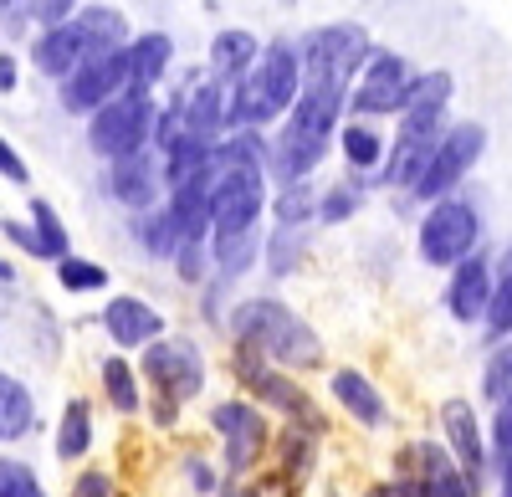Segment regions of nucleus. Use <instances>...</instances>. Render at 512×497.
<instances>
[{
  "label": "nucleus",
  "mask_w": 512,
  "mask_h": 497,
  "mask_svg": "<svg viewBox=\"0 0 512 497\" xmlns=\"http://www.w3.org/2000/svg\"><path fill=\"white\" fill-rule=\"evenodd\" d=\"M226 380L236 385V395H246L256 410H267L277 426H297L318 441L333 436V410L308 390V380L287 375V369H272L262 354H251L241 344H226Z\"/></svg>",
  "instance_id": "obj_1"
},
{
  "label": "nucleus",
  "mask_w": 512,
  "mask_h": 497,
  "mask_svg": "<svg viewBox=\"0 0 512 497\" xmlns=\"http://www.w3.org/2000/svg\"><path fill=\"white\" fill-rule=\"evenodd\" d=\"M205 436L216 441V462H221V477L226 482H251L262 472L267 451H272V436H277V421L267 410H256L246 395H216L205 405Z\"/></svg>",
  "instance_id": "obj_2"
},
{
  "label": "nucleus",
  "mask_w": 512,
  "mask_h": 497,
  "mask_svg": "<svg viewBox=\"0 0 512 497\" xmlns=\"http://www.w3.org/2000/svg\"><path fill=\"white\" fill-rule=\"evenodd\" d=\"M487 236V216L472 195H446V200H431L420 205L415 216V262L431 267V272H451L456 262H466L482 246Z\"/></svg>",
  "instance_id": "obj_3"
},
{
  "label": "nucleus",
  "mask_w": 512,
  "mask_h": 497,
  "mask_svg": "<svg viewBox=\"0 0 512 497\" xmlns=\"http://www.w3.org/2000/svg\"><path fill=\"white\" fill-rule=\"evenodd\" d=\"M139 364V380H144V395H159V400H175V405H195L205 400L210 390V349L185 334V328H169L164 339H154L144 354H134Z\"/></svg>",
  "instance_id": "obj_4"
},
{
  "label": "nucleus",
  "mask_w": 512,
  "mask_h": 497,
  "mask_svg": "<svg viewBox=\"0 0 512 497\" xmlns=\"http://www.w3.org/2000/svg\"><path fill=\"white\" fill-rule=\"evenodd\" d=\"M292 41L297 62H303V82H333V88H354V77L374 57V36L359 21H323Z\"/></svg>",
  "instance_id": "obj_5"
},
{
  "label": "nucleus",
  "mask_w": 512,
  "mask_h": 497,
  "mask_svg": "<svg viewBox=\"0 0 512 497\" xmlns=\"http://www.w3.org/2000/svg\"><path fill=\"white\" fill-rule=\"evenodd\" d=\"M384 477H390L405 497H487V487H482L477 477H466L436 436H410V441H400Z\"/></svg>",
  "instance_id": "obj_6"
},
{
  "label": "nucleus",
  "mask_w": 512,
  "mask_h": 497,
  "mask_svg": "<svg viewBox=\"0 0 512 497\" xmlns=\"http://www.w3.org/2000/svg\"><path fill=\"white\" fill-rule=\"evenodd\" d=\"M482 154H487V123H477V118H451L446 134H441V144L431 149V159H425L420 180L405 190V200L420 211V205H431V200L456 195V190L466 185V175L482 164Z\"/></svg>",
  "instance_id": "obj_7"
},
{
  "label": "nucleus",
  "mask_w": 512,
  "mask_h": 497,
  "mask_svg": "<svg viewBox=\"0 0 512 497\" xmlns=\"http://www.w3.org/2000/svg\"><path fill=\"white\" fill-rule=\"evenodd\" d=\"M154 118H159V93H134L123 88L118 98H108L98 113H88V149L113 164V159H128V154H144L149 139H154Z\"/></svg>",
  "instance_id": "obj_8"
},
{
  "label": "nucleus",
  "mask_w": 512,
  "mask_h": 497,
  "mask_svg": "<svg viewBox=\"0 0 512 497\" xmlns=\"http://www.w3.org/2000/svg\"><path fill=\"white\" fill-rule=\"evenodd\" d=\"M267 200L272 180L267 170H210V236H246L267 231Z\"/></svg>",
  "instance_id": "obj_9"
},
{
  "label": "nucleus",
  "mask_w": 512,
  "mask_h": 497,
  "mask_svg": "<svg viewBox=\"0 0 512 497\" xmlns=\"http://www.w3.org/2000/svg\"><path fill=\"white\" fill-rule=\"evenodd\" d=\"M323 446L328 441L297 431V426H277L262 472L251 477L256 492H262V497H308L318 472H323Z\"/></svg>",
  "instance_id": "obj_10"
},
{
  "label": "nucleus",
  "mask_w": 512,
  "mask_h": 497,
  "mask_svg": "<svg viewBox=\"0 0 512 497\" xmlns=\"http://www.w3.org/2000/svg\"><path fill=\"white\" fill-rule=\"evenodd\" d=\"M323 390H328V410H338L354 431H364V436L395 431V405L364 364H328Z\"/></svg>",
  "instance_id": "obj_11"
},
{
  "label": "nucleus",
  "mask_w": 512,
  "mask_h": 497,
  "mask_svg": "<svg viewBox=\"0 0 512 497\" xmlns=\"http://www.w3.org/2000/svg\"><path fill=\"white\" fill-rule=\"evenodd\" d=\"M415 72H420V67H410L400 52L374 47V57L364 62V72L354 77V88H349V118H374V123L400 118Z\"/></svg>",
  "instance_id": "obj_12"
},
{
  "label": "nucleus",
  "mask_w": 512,
  "mask_h": 497,
  "mask_svg": "<svg viewBox=\"0 0 512 497\" xmlns=\"http://www.w3.org/2000/svg\"><path fill=\"white\" fill-rule=\"evenodd\" d=\"M436 441L451 451V462L466 472V477H477L487 487L492 477V451H487V416L477 410L472 395H446L436 405Z\"/></svg>",
  "instance_id": "obj_13"
},
{
  "label": "nucleus",
  "mask_w": 512,
  "mask_h": 497,
  "mask_svg": "<svg viewBox=\"0 0 512 497\" xmlns=\"http://www.w3.org/2000/svg\"><path fill=\"white\" fill-rule=\"evenodd\" d=\"M98 328L113 354H144L154 339L169 334V313L159 303H149L144 293H108L103 308H98Z\"/></svg>",
  "instance_id": "obj_14"
},
{
  "label": "nucleus",
  "mask_w": 512,
  "mask_h": 497,
  "mask_svg": "<svg viewBox=\"0 0 512 497\" xmlns=\"http://www.w3.org/2000/svg\"><path fill=\"white\" fill-rule=\"evenodd\" d=\"M492 257L487 246H477L466 262H456L446 272V287H441V308L456 328H482L487 318V303H492Z\"/></svg>",
  "instance_id": "obj_15"
},
{
  "label": "nucleus",
  "mask_w": 512,
  "mask_h": 497,
  "mask_svg": "<svg viewBox=\"0 0 512 497\" xmlns=\"http://www.w3.org/2000/svg\"><path fill=\"white\" fill-rule=\"evenodd\" d=\"M118 93H123V47L88 57L77 72H67V77L57 82V103H62V113H72V118L98 113V108H103L108 98H118Z\"/></svg>",
  "instance_id": "obj_16"
},
{
  "label": "nucleus",
  "mask_w": 512,
  "mask_h": 497,
  "mask_svg": "<svg viewBox=\"0 0 512 497\" xmlns=\"http://www.w3.org/2000/svg\"><path fill=\"white\" fill-rule=\"evenodd\" d=\"M103 190H108V200L118 205L123 216H144V211H154V205H164V170H159V154L144 149V154L113 159L108 175H103Z\"/></svg>",
  "instance_id": "obj_17"
},
{
  "label": "nucleus",
  "mask_w": 512,
  "mask_h": 497,
  "mask_svg": "<svg viewBox=\"0 0 512 497\" xmlns=\"http://www.w3.org/2000/svg\"><path fill=\"white\" fill-rule=\"evenodd\" d=\"M26 57H31V67H36L41 77L62 82L67 72H77L88 57H98V47H93V36L82 31V21L72 16V21H62V26L31 31V41H26Z\"/></svg>",
  "instance_id": "obj_18"
},
{
  "label": "nucleus",
  "mask_w": 512,
  "mask_h": 497,
  "mask_svg": "<svg viewBox=\"0 0 512 497\" xmlns=\"http://www.w3.org/2000/svg\"><path fill=\"white\" fill-rule=\"evenodd\" d=\"M98 405L93 395H67L57 410V426H52V457L62 467H82V462H98Z\"/></svg>",
  "instance_id": "obj_19"
},
{
  "label": "nucleus",
  "mask_w": 512,
  "mask_h": 497,
  "mask_svg": "<svg viewBox=\"0 0 512 497\" xmlns=\"http://www.w3.org/2000/svg\"><path fill=\"white\" fill-rule=\"evenodd\" d=\"M41 436V395L21 369L0 364V451H16Z\"/></svg>",
  "instance_id": "obj_20"
},
{
  "label": "nucleus",
  "mask_w": 512,
  "mask_h": 497,
  "mask_svg": "<svg viewBox=\"0 0 512 497\" xmlns=\"http://www.w3.org/2000/svg\"><path fill=\"white\" fill-rule=\"evenodd\" d=\"M93 380H98V400L108 405V416L118 421H139L144 416V380H139V364L128 354H98L93 359Z\"/></svg>",
  "instance_id": "obj_21"
},
{
  "label": "nucleus",
  "mask_w": 512,
  "mask_h": 497,
  "mask_svg": "<svg viewBox=\"0 0 512 497\" xmlns=\"http://www.w3.org/2000/svg\"><path fill=\"white\" fill-rule=\"evenodd\" d=\"M175 36L169 31H134L123 47V88L134 93H159V82L175 67Z\"/></svg>",
  "instance_id": "obj_22"
},
{
  "label": "nucleus",
  "mask_w": 512,
  "mask_h": 497,
  "mask_svg": "<svg viewBox=\"0 0 512 497\" xmlns=\"http://www.w3.org/2000/svg\"><path fill=\"white\" fill-rule=\"evenodd\" d=\"M256 57H262V36L246 31V26H221L210 36V52H205L200 72L216 82V88H236V82L256 67Z\"/></svg>",
  "instance_id": "obj_23"
},
{
  "label": "nucleus",
  "mask_w": 512,
  "mask_h": 497,
  "mask_svg": "<svg viewBox=\"0 0 512 497\" xmlns=\"http://www.w3.org/2000/svg\"><path fill=\"white\" fill-rule=\"evenodd\" d=\"M333 149L349 164V175L369 180L384 164V154H390V134H384V123H374V118H344L338 134H333Z\"/></svg>",
  "instance_id": "obj_24"
},
{
  "label": "nucleus",
  "mask_w": 512,
  "mask_h": 497,
  "mask_svg": "<svg viewBox=\"0 0 512 497\" xmlns=\"http://www.w3.org/2000/svg\"><path fill=\"white\" fill-rule=\"evenodd\" d=\"M313 257V231L292 226H267L262 231V277L267 282H292Z\"/></svg>",
  "instance_id": "obj_25"
},
{
  "label": "nucleus",
  "mask_w": 512,
  "mask_h": 497,
  "mask_svg": "<svg viewBox=\"0 0 512 497\" xmlns=\"http://www.w3.org/2000/svg\"><path fill=\"white\" fill-rule=\"evenodd\" d=\"M369 180L364 175H338L318 190V221L313 226H349L354 216H364V205H369Z\"/></svg>",
  "instance_id": "obj_26"
},
{
  "label": "nucleus",
  "mask_w": 512,
  "mask_h": 497,
  "mask_svg": "<svg viewBox=\"0 0 512 497\" xmlns=\"http://www.w3.org/2000/svg\"><path fill=\"white\" fill-rule=\"evenodd\" d=\"M512 339V241L492 257V303H487V318H482V344H502Z\"/></svg>",
  "instance_id": "obj_27"
},
{
  "label": "nucleus",
  "mask_w": 512,
  "mask_h": 497,
  "mask_svg": "<svg viewBox=\"0 0 512 497\" xmlns=\"http://www.w3.org/2000/svg\"><path fill=\"white\" fill-rule=\"evenodd\" d=\"M128 241L139 246L144 262H159V267H169L175 252H180V236H175V226H169L164 205H154V211H144V216H128Z\"/></svg>",
  "instance_id": "obj_28"
},
{
  "label": "nucleus",
  "mask_w": 512,
  "mask_h": 497,
  "mask_svg": "<svg viewBox=\"0 0 512 497\" xmlns=\"http://www.w3.org/2000/svg\"><path fill=\"white\" fill-rule=\"evenodd\" d=\"M26 226L36 231V246H41V262H47V267H57L62 257H72V231H67L62 211H57L47 195H31V205H26Z\"/></svg>",
  "instance_id": "obj_29"
},
{
  "label": "nucleus",
  "mask_w": 512,
  "mask_h": 497,
  "mask_svg": "<svg viewBox=\"0 0 512 497\" xmlns=\"http://www.w3.org/2000/svg\"><path fill=\"white\" fill-rule=\"evenodd\" d=\"M267 221H272V226H292V231H313V221H318V185H313V180L272 185Z\"/></svg>",
  "instance_id": "obj_30"
},
{
  "label": "nucleus",
  "mask_w": 512,
  "mask_h": 497,
  "mask_svg": "<svg viewBox=\"0 0 512 497\" xmlns=\"http://www.w3.org/2000/svg\"><path fill=\"white\" fill-rule=\"evenodd\" d=\"M52 282H57V293H67V298H93V293H108L113 287V272L98 262V257H62L57 267H52Z\"/></svg>",
  "instance_id": "obj_31"
},
{
  "label": "nucleus",
  "mask_w": 512,
  "mask_h": 497,
  "mask_svg": "<svg viewBox=\"0 0 512 497\" xmlns=\"http://www.w3.org/2000/svg\"><path fill=\"white\" fill-rule=\"evenodd\" d=\"M175 477H180L185 497H216V492L226 487L216 451H205V446H185V451H180V457H175Z\"/></svg>",
  "instance_id": "obj_32"
},
{
  "label": "nucleus",
  "mask_w": 512,
  "mask_h": 497,
  "mask_svg": "<svg viewBox=\"0 0 512 497\" xmlns=\"http://www.w3.org/2000/svg\"><path fill=\"white\" fill-rule=\"evenodd\" d=\"M236 298H241V287L210 277L205 287H195V323L205 328V334L226 339V318H231V303H236Z\"/></svg>",
  "instance_id": "obj_33"
},
{
  "label": "nucleus",
  "mask_w": 512,
  "mask_h": 497,
  "mask_svg": "<svg viewBox=\"0 0 512 497\" xmlns=\"http://www.w3.org/2000/svg\"><path fill=\"white\" fill-rule=\"evenodd\" d=\"M0 497H52L41 482L36 462H26L21 451H0Z\"/></svg>",
  "instance_id": "obj_34"
},
{
  "label": "nucleus",
  "mask_w": 512,
  "mask_h": 497,
  "mask_svg": "<svg viewBox=\"0 0 512 497\" xmlns=\"http://www.w3.org/2000/svg\"><path fill=\"white\" fill-rule=\"evenodd\" d=\"M477 390L487 405H497L502 395H512V339L492 344L487 359H482V375H477Z\"/></svg>",
  "instance_id": "obj_35"
},
{
  "label": "nucleus",
  "mask_w": 512,
  "mask_h": 497,
  "mask_svg": "<svg viewBox=\"0 0 512 497\" xmlns=\"http://www.w3.org/2000/svg\"><path fill=\"white\" fill-rule=\"evenodd\" d=\"M62 497H128V487L118 482L113 467H103V462H82V467L67 477V492H62Z\"/></svg>",
  "instance_id": "obj_36"
},
{
  "label": "nucleus",
  "mask_w": 512,
  "mask_h": 497,
  "mask_svg": "<svg viewBox=\"0 0 512 497\" xmlns=\"http://www.w3.org/2000/svg\"><path fill=\"white\" fill-rule=\"evenodd\" d=\"M169 272H175V282L180 287H205L210 282V252H205V241H195V246H180L175 252V262H169Z\"/></svg>",
  "instance_id": "obj_37"
},
{
  "label": "nucleus",
  "mask_w": 512,
  "mask_h": 497,
  "mask_svg": "<svg viewBox=\"0 0 512 497\" xmlns=\"http://www.w3.org/2000/svg\"><path fill=\"white\" fill-rule=\"evenodd\" d=\"M154 436H180L185 431V405H175V400H159V395H149L144 400V416H139Z\"/></svg>",
  "instance_id": "obj_38"
},
{
  "label": "nucleus",
  "mask_w": 512,
  "mask_h": 497,
  "mask_svg": "<svg viewBox=\"0 0 512 497\" xmlns=\"http://www.w3.org/2000/svg\"><path fill=\"white\" fill-rule=\"evenodd\" d=\"M487 451H492V462L512 451V395H502L487 416Z\"/></svg>",
  "instance_id": "obj_39"
},
{
  "label": "nucleus",
  "mask_w": 512,
  "mask_h": 497,
  "mask_svg": "<svg viewBox=\"0 0 512 497\" xmlns=\"http://www.w3.org/2000/svg\"><path fill=\"white\" fill-rule=\"evenodd\" d=\"M82 11V0H26V16L36 31H47V26H62Z\"/></svg>",
  "instance_id": "obj_40"
},
{
  "label": "nucleus",
  "mask_w": 512,
  "mask_h": 497,
  "mask_svg": "<svg viewBox=\"0 0 512 497\" xmlns=\"http://www.w3.org/2000/svg\"><path fill=\"white\" fill-rule=\"evenodd\" d=\"M0 180H11V185H31V164H26V154L6 139V134H0Z\"/></svg>",
  "instance_id": "obj_41"
},
{
  "label": "nucleus",
  "mask_w": 512,
  "mask_h": 497,
  "mask_svg": "<svg viewBox=\"0 0 512 497\" xmlns=\"http://www.w3.org/2000/svg\"><path fill=\"white\" fill-rule=\"evenodd\" d=\"M0 236H6L21 257H31V262H41V246H36V231L26 226V221H11V216H0Z\"/></svg>",
  "instance_id": "obj_42"
},
{
  "label": "nucleus",
  "mask_w": 512,
  "mask_h": 497,
  "mask_svg": "<svg viewBox=\"0 0 512 497\" xmlns=\"http://www.w3.org/2000/svg\"><path fill=\"white\" fill-rule=\"evenodd\" d=\"M0 31H6L11 41H21V36L31 41L36 26H31V16H26V0H6V6H0Z\"/></svg>",
  "instance_id": "obj_43"
},
{
  "label": "nucleus",
  "mask_w": 512,
  "mask_h": 497,
  "mask_svg": "<svg viewBox=\"0 0 512 497\" xmlns=\"http://www.w3.org/2000/svg\"><path fill=\"white\" fill-rule=\"evenodd\" d=\"M487 492H492V497H512V451H507V457H497V462H492Z\"/></svg>",
  "instance_id": "obj_44"
},
{
  "label": "nucleus",
  "mask_w": 512,
  "mask_h": 497,
  "mask_svg": "<svg viewBox=\"0 0 512 497\" xmlns=\"http://www.w3.org/2000/svg\"><path fill=\"white\" fill-rule=\"evenodd\" d=\"M16 88H21V57L0 52V93H16Z\"/></svg>",
  "instance_id": "obj_45"
},
{
  "label": "nucleus",
  "mask_w": 512,
  "mask_h": 497,
  "mask_svg": "<svg viewBox=\"0 0 512 497\" xmlns=\"http://www.w3.org/2000/svg\"><path fill=\"white\" fill-rule=\"evenodd\" d=\"M359 497H405V492H400V487H395L390 477H374V482H369V487H364Z\"/></svg>",
  "instance_id": "obj_46"
},
{
  "label": "nucleus",
  "mask_w": 512,
  "mask_h": 497,
  "mask_svg": "<svg viewBox=\"0 0 512 497\" xmlns=\"http://www.w3.org/2000/svg\"><path fill=\"white\" fill-rule=\"evenodd\" d=\"M216 497H262V492H256V482H226Z\"/></svg>",
  "instance_id": "obj_47"
},
{
  "label": "nucleus",
  "mask_w": 512,
  "mask_h": 497,
  "mask_svg": "<svg viewBox=\"0 0 512 497\" xmlns=\"http://www.w3.org/2000/svg\"><path fill=\"white\" fill-rule=\"evenodd\" d=\"M16 282H21L16 262H11V257H0V287H16Z\"/></svg>",
  "instance_id": "obj_48"
},
{
  "label": "nucleus",
  "mask_w": 512,
  "mask_h": 497,
  "mask_svg": "<svg viewBox=\"0 0 512 497\" xmlns=\"http://www.w3.org/2000/svg\"><path fill=\"white\" fill-rule=\"evenodd\" d=\"M323 497H344V492H338V487H328V492H323Z\"/></svg>",
  "instance_id": "obj_49"
},
{
  "label": "nucleus",
  "mask_w": 512,
  "mask_h": 497,
  "mask_svg": "<svg viewBox=\"0 0 512 497\" xmlns=\"http://www.w3.org/2000/svg\"><path fill=\"white\" fill-rule=\"evenodd\" d=\"M0 344H6V328H0Z\"/></svg>",
  "instance_id": "obj_50"
},
{
  "label": "nucleus",
  "mask_w": 512,
  "mask_h": 497,
  "mask_svg": "<svg viewBox=\"0 0 512 497\" xmlns=\"http://www.w3.org/2000/svg\"><path fill=\"white\" fill-rule=\"evenodd\" d=\"M0 6H6V0H0Z\"/></svg>",
  "instance_id": "obj_51"
}]
</instances>
